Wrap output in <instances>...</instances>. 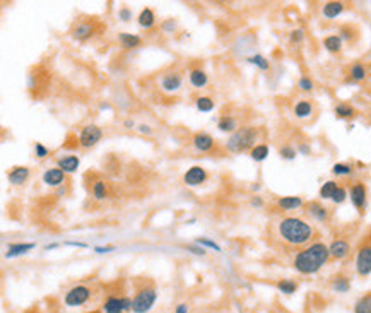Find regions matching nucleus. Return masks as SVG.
Instances as JSON below:
<instances>
[{
	"label": "nucleus",
	"instance_id": "1",
	"mask_svg": "<svg viewBox=\"0 0 371 313\" xmlns=\"http://www.w3.org/2000/svg\"><path fill=\"white\" fill-rule=\"evenodd\" d=\"M332 259L329 252V247L322 241H317V243L308 245L306 248H303L301 252L296 253L294 260H292V266L294 269L299 272V274H317L329 260Z\"/></svg>",
	"mask_w": 371,
	"mask_h": 313
},
{
	"label": "nucleus",
	"instance_id": "2",
	"mask_svg": "<svg viewBox=\"0 0 371 313\" xmlns=\"http://www.w3.org/2000/svg\"><path fill=\"white\" fill-rule=\"evenodd\" d=\"M277 231H279V236L283 238L286 243L292 245V247L306 245L313 238L315 233L313 226L310 223H306L301 218H294V216L281 219L279 224H277Z\"/></svg>",
	"mask_w": 371,
	"mask_h": 313
},
{
	"label": "nucleus",
	"instance_id": "3",
	"mask_svg": "<svg viewBox=\"0 0 371 313\" xmlns=\"http://www.w3.org/2000/svg\"><path fill=\"white\" fill-rule=\"evenodd\" d=\"M258 140V129L255 127H241V129L236 130L235 134L228 137V142H226V149L233 154H241V152L251 151L255 146H257Z\"/></svg>",
	"mask_w": 371,
	"mask_h": 313
},
{
	"label": "nucleus",
	"instance_id": "4",
	"mask_svg": "<svg viewBox=\"0 0 371 313\" xmlns=\"http://www.w3.org/2000/svg\"><path fill=\"white\" fill-rule=\"evenodd\" d=\"M156 301H158V291L153 286H146L140 288L133 296L132 313H149L154 308Z\"/></svg>",
	"mask_w": 371,
	"mask_h": 313
},
{
	"label": "nucleus",
	"instance_id": "5",
	"mask_svg": "<svg viewBox=\"0 0 371 313\" xmlns=\"http://www.w3.org/2000/svg\"><path fill=\"white\" fill-rule=\"evenodd\" d=\"M92 296V289L86 284H77L70 288L64 296V305L69 308H77L86 305Z\"/></svg>",
	"mask_w": 371,
	"mask_h": 313
},
{
	"label": "nucleus",
	"instance_id": "6",
	"mask_svg": "<svg viewBox=\"0 0 371 313\" xmlns=\"http://www.w3.org/2000/svg\"><path fill=\"white\" fill-rule=\"evenodd\" d=\"M103 139V129L94 124L82 127L79 134V147L81 149H92L99 140Z\"/></svg>",
	"mask_w": 371,
	"mask_h": 313
},
{
	"label": "nucleus",
	"instance_id": "7",
	"mask_svg": "<svg viewBox=\"0 0 371 313\" xmlns=\"http://www.w3.org/2000/svg\"><path fill=\"white\" fill-rule=\"evenodd\" d=\"M356 272L361 277L371 275V245H363L356 253Z\"/></svg>",
	"mask_w": 371,
	"mask_h": 313
},
{
	"label": "nucleus",
	"instance_id": "8",
	"mask_svg": "<svg viewBox=\"0 0 371 313\" xmlns=\"http://www.w3.org/2000/svg\"><path fill=\"white\" fill-rule=\"evenodd\" d=\"M349 199L351 204L358 209L359 212H365L366 204H368V190H366L363 181H356L349 188Z\"/></svg>",
	"mask_w": 371,
	"mask_h": 313
},
{
	"label": "nucleus",
	"instance_id": "9",
	"mask_svg": "<svg viewBox=\"0 0 371 313\" xmlns=\"http://www.w3.org/2000/svg\"><path fill=\"white\" fill-rule=\"evenodd\" d=\"M41 180H43V183L46 185V187L58 188V187H62V185H65L67 175L58 166H53V168H48V170H44Z\"/></svg>",
	"mask_w": 371,
	"mask_h": 313
},
{
	"label": "nucleus",
	"instance_id": "10",
	"mask_svg": "<svg viewBox=\"0 0 371 313\" xmlns=\"http://www.w3.org/2000/svg\"><path fill=\"white\" fill-rule=\"evenodd\" d=\"M159 86H161V89L165 92H169V94L176 92V91H180V88L183 86V76H181L180 72H168L161 77Z\"/></svg>",
	"mask_w": 371,
	"mask_h": 313
},
{
	"label": "nucleus",
	"instance_id": "11",
	"mask_svg": "<svg viewBox=\"0 0 371 313\" xmlns=\"http://www.w3.org/2000/svg\"><path fill=\"white\" fill-rule=\"evenodd\" d=\"M207 171L202 166H192L190 170H187V173L183 175V181L187 187H199V185L206 183L207 180Z\"/></svg>",
	"mask_w": 371,
	"mask_h": 313
},
{
	"label": "nucleus",
	"instance_id": "12",
	"mask_svg": "<svg viewBox=\"0 0 371 313\" xmlns=\"http://www.w3.org/2000/svg\"><path fill=\"white\" fill-rule=\"evenodd\" d=\"M29 177H31V170H29L28 166H14L12 170L7 173V180H9V183L14 185V187L24 185L26 181L29 180Z\"/></svg>",
	"mask_w": 371,
	"mask_h": 313
},
{
	"label": "nucleus",
	"instance_id": "13",
	"mask_svg": "<svg viewBox=\"0 0 371 313\" xmlns=\"http://www.w3.org/2000/svg\"><path fill=\"white\" fill-rule=\"evenodd\" d=\"M306 214L310 216L313 221H318V223H327L329 218H330V211L327 207L324 206V204L320 202H308L306 204Z\"/></svg>",
	"mask_w": 371,
	"mask_h": 313
},
{
	"label": "nucleus",
	"instance_id": "14",
	"mask_svg": "<svg viewBox=\"0 0 371 313\" xmlns=\"http://www.w3.org/2000/svg\"><path fill=\"white\" fill-rule=\"evenodd\" d=\"M329 252H330V257L335 260H344L349 257L351 253V245L349 241L346 240H333L332 243L329 245Z\"/></svg>",
	"mask_w": 371,
	"mask_h": 313
},
{
	"label": "nucleus",
	"instance_id": "15",
	"mask_svg": "<svg viewBox=\"0 0 371 313\" xmlns=\"http://www.w3.org/2000/svg\"><path fill=\"white\" fill-rule=\"evenodd\" d=\"M192 144H194L197 152H210L214 149V139H212V135L207 132L195 134L194 139H192Z\"/></svg>",
	"mask_w": 371,
	"mask_h": 313
},
{
	"label": "nucleus",
	"instance_id": "16",
	"mask_svg": "<svg viewBox=\"0 0 371 313\" xmlns=\"http://www.w3.org/2000/svg\"><path fill=\"white\" fill-rule=\"evenodd\" d=\"M57 166L60 168L65 175L76 173L81 166V159H79V156H76V154H65V156L57 158Z\"/></svg>",
	"mask_w": 371,
	"mask_h": 313
},
{
	"label": "nucleus",
	"instance_id": "17",
	"mask_svg": "<svg viewBox=\"0 0 371 313\" xmlns=\"http://www.w3.org/2000/svg\"><path fill=\"white\" fill-rule=\"evenodd\" d=\"M35 248L36 243H22V241H19V243H9L5 250V259H16V257L26 255V253L35 250Z\"/></svg>",
	"mask_w": 371,
	"mask_h": 313
},
{
	"label": "nucleus",
	"instance_id": "18",
	"mask_svg": "<svg viewBox=\"0 0 371 313\" xmlns=\"http://www.w3.org/2000/svg\"><path fill=\"white\" fill-rule=\"evenodd\" d=\"M94 35V24L92 22H79L76 28L72 29V38L76 42H87Z\"/></svg>",
	"mask_w": 371,
	"mask_h": 313
},
{
	"label": "nucleus",
	"instance_id": "19",
	"mask_svg": "<svg viewBox=\"0 0 371 313\" xmlns=\"http://www.w3.org/2000/svg\"><path fill=\"white\" fill-rule=\"evenodd\" d=\"M103 312L105 313H125L124 307V296H117V294H110L103 303Z\"/></svg>",
	"mask_w": 371,
	"mask_h": 313
},
{
	"label": "nucleus",
	"instance_id": "20",
	"mask_svg": "<svg viewBox=\"0 0 371 313\" xmlns=\"http://www.w3.org/2000/svg\"><path fill=\"white\" fill-rule=\"evenodd\" d=\"M137 24H139L140 29H146V31H149V29H153L156 26V14L153 9H149V7H146V9L140 10V14L137 16Z\"/></svg>",
	"mask_w": 371,
	"mask_h": 313
},
{
	"label": "nucleus",
	"instance_id": "21",
	"mask_svg": "<svg viewBox=\"0 0 371 313\" xmlns=\"http://www.w3.org/2000/svg\"><path fill=\"white\" fill-rule=\"evenodd\" d=\"M118 42H120V46L125 48V50H137L142 45V38L139 35H133V33H120Z\"/></svg>",
	"mask_w": 371,
	"mask_h": 313
},
{
	"label": "nucleus",
	"instance_id": "22",
	"mask_svg": "<svg viewBox=\"0 0 371 313\" xmlns=\"http://www.w3.org/2000/svg\"><path fill=\"white\" fill-rule=\"evenodd\" d=\"M303 206H305V200L296 195L279 197V199H277V207L283 209V211H294V209H299Z\"/></svg>",
	"mask_w": 371,
	"mask_h": 313
},
{
	"label": "nucleus",
	"instance_id": "23",
	"mask_svg": "<svg viewBox=\"0 0 371 313\" xmlns=\"http://www.w3.org/2000/svg\"><path fill=\"white\" fill-rule=\"evenodd\" d=\"M330 288H332L333 293L346 294L351 291V279L344 274H337L335 277L332 279V282H330Z\"/></svg>",
	"mask_w": 371,
	"mask_h": 313
},
{
	"label": "nucleus",
	"instance_id": "24",
	"mask_svg": "<svg viewBox=\"0 0 371 313\" xmlns=\"http://www.w3.org/2000/svg\"><path fill=\"white\" fill-rule=\"evenodd\" d=\"M344 9H346L344 2H327L322 7V14L327 19H335V17H339L344 12Z\"/></svg>",
	"mask_w": 371,
	"mask_h": 313
},
{
	"label": "nucleus",
	"instance_id": "25",
	"mask_svg": "<svg viewBox=\"0 0 371 313\" xmlns=\"http://www.w3.org/2000/svg\"><path fill=\"white\" fill-rule=\"evenodd\" d=\"M292 111H294L296 118L305 120V118H310L311 115H313V104H311V101H308V99H299V101L294 104Z\"/></svg>",
	"mask_w": 371,
	"mask_h": 313
},
{
	"label": "nucleus",
	"instance_id": "26",
	"mask_svg": "<svg viewBox=\"0 0 371 313\" xmlns=\"http://www.w3.org/2000/svg\"><path fill=\"white\" fill-rule=\"evenodd\" d=\"M188 81H190V84L194 86V88L202 89L209 84V76L206 74V70L194 69V70H190V74H188Z\"/></svg>",
	"mask_w": 371,
	"mask_h": 313
},
{
	"label": "nucleus",
	"instance_id": "27",
	"mask_svg": "<svg viewBox=\"0 0 371 313\" xmlns=\"http://www.w3.org/2000/svg\"><path fill=\"white\" fill-rule=\"evenodd\" d=\"M349 79L352 83H363V81L368 79V69H366L365 63L361 62L352 63L349 69Z\"/></svg>",
	"mask_w": 371,
	"mask_h": 313
},
{
	"label": "nucleus",
	"instance_id": "28",
	"mask_svg": "<svg viewBox=\"0 0 371 313\" xmlns=\"http://www.w3.org/2000/svg\"><path fill=\"white\" fill-rule=\"evenodd\" d=\"M217 129H219V132L235 134L236 130H238V122H236V118L231 117V115H222L217 120Z\"/></svg>",
	"mask_w": 371,
	"mask_h": 313
},
{
	"label": "nucleus",
	"instance_id": "29",
	"mask_svg": "<svg viewBox=\"0 0 371 313\" xmlns=\"http://www.w3.org/2000/svg\"><path fill=\"white\" fill-rule=\"evenodd\" d=\"M333 113H335V117L340 118V120H351V118L356 117V108L351 106L349 103H339L333 108Z\"/></svg>",
	"mask_w": 371,
	"mask_h": 313
},
{
	"label": "nucleus",
	"instance_id": "30",
	"mask_svg": "<svg viewBox=\"0 0 371 313\" xmlns=\"http://www.w3.org/2000/svg\"><path fill=\"white\" fill-rule=\"evenodd\" d=\"M342 38H340L339 35H330V36H325L324 38V48L330 53H339V51H342Z\"/></svg>",
	"mask_w": 371,
	"mask_h": 313
},
{
	"label": "nucleus",
	"instance_id": "31",
	"mask_svg": "<svg viewBox=\"0 0 371 313\" xmlns=\"http://www.w3.org/2000/svg\"><path fill=\"white\" fill-rule=\"evenodd\" d=\"M276 288L279 289V293L286 294V296H291V294L298 291V282L292 281V279H281V281H277Z\"/></svg>",
	"mask_w": 371,
	"mask_h": 313
},
{
	"label": "nucleus",
	"instance_id": "32",
	"mask_svg": "<svg viewBox=\"0 0 371 313\" xmlns=\"http://www.w3.org/2000/svg\"><path fill=\"white\" fill-rule=\"evenodd\" d=\"M269 152H270V149L267 144H257V146L250 151V158L253 159L255 163H262L269 158Z\"/></svg>",
	"mask_w": 371,
	"mask_h": 313
},
{
	"label": "nucleus",
	"instance_id": "33",
	"mask_svg": "<svg viewBox=\"0 0 371 313\" xmlns=\"http://www.w3.org/2000/svg\"><path fill=\"white\" fill-rule=\"evenodd\" d=\"M337 188H339V183H337L335 180H329V181H325V183L320 187V192H318V195H320L322 200H330V199H332L333 193H335Z\"/></svg>",
	"mask_w": 371,
	"mask_h": 313
},
{
	"label": "nucleus",
	"instance_id": "34",
	"mask_svg": "<svg viewBox=\"0 0 371 313\" xmlns=\"http://www.w3.org/2000/svg\"><path fill=\"white\" fill-rule=\"evenodd\" d=\"M195 106L199 111H202V113H210V111L214 110V106H216V103H214L212 98H209V96H199V98L195 99Z\"/></svg>",
	"mask_w": 371,
	"mask_h": 313
},
{
	"label": "nucleus",
	"instance_id": "35",
	"mask_svg": "<svg viewBox=\"0 0 371 313\" xmlns=\"http://www.w3.org/2000/svg\"><path fill=\"white\" fill-rule=\"evenodd\" d=\"M354 313H371V293L365 294L356 301Z\"/></svg>",
	"mask_w": 371,
	"mask_h": 313
},
{
	"label": "nucleus",
	"instance_id": "36",
	"mask_svg": "<svg viewBox=\"0 0 371 313\" xmlns=\"http://www.w3.org/2000/svg\"><path fill=\"white\" fill-rule=\"evenodd\" d=\"M247 62L251 63V65H255L257 69L263 70V72L270 69L269 60H267V58L263 57V55H260V53H255V55H250V57H247Z\"/></svg>",
	"mask_w": 371,
	"mask_h": 313
},
{
	"label": "nucleus",
	"instance_id": "37",
	"mask_svg": "<svg viewBox=\"0 0 371 313\" xmlns=\"http://www.w3.org/2000/svg\"><path fill=\"white\" fill-rule=\"evenodd\" d=\"M332 173L335 177H352L354 175V168L347 165V163H335L332 166Z\"/></svg>",
	"mask_w": 371,
	"mask_h": 313
},
{
	"label": "nucleus",
	"instance_id": "38",
	"mask_svg": "<svg viewBox=\"0 0 371 313\" xmlns=\"http://www.w3.org/2000/svg\"><path fill=\"white\" fill-rule=\"evenodd\" d=\"M92 197H94L96 200H105L106 197H108V188H106L105 181L99 180L92 185Z\"/></svg>",
	"mask_w": 371,
	"mask_h": 313
},
{
	"label": "nucleus",
	"instance_id": "39",
	"mask_svg": "<svg viewBox=\"0 0 371 313\" xmlns=\"http://www.w3.org/2000/svg\"><path fill=\"white\" fill-rule=\"evenodd\" d=\"M279 156L284 161H294L296 156H298V149L294 146H291V144H286V146L279 149Z\"/></svg>",
	"mask_w": 371,
	"mask_h": 313
},
{
	"label": "nucleus",
	"instance_id": "40",
	"mask_svg": "<svg viewBox=\"0 0 371 313\" xmlns=\"http://www.w3.org/2000/svg\"><path fill=\"white\" fill-rule=\"evenodd\" d=\"M347 197H349V192L346 190V187H340L339 185V188L335 190V193L332 195V202L335 204V206H339V204H344L347 200Z\"/></svg>",
	"mask_w": 371,
	"mask_h": 313
},
{
	"label": "nucleus",
	"instance_id": "41",
	"mask_svg": "<svg viewBox=\"0 0 371 313\" xmlns=\"http://www.w3.org/2000/svg\"><path fill=\"white\" fill-rule=\"evenodd\" d=\"M195 243H197V245H200V247H204V248H206V250H207V248H209V250H214V252H221V247H219V245H217L214 240H210V238H206V236L197 238V240H195Z\"/></svg>",
	"mask_w": 371,
	"mask_h": 313
},
{
	"label": "nucleus",
	"instance_id": "42",
	"mask_svg": "<svg viewBox=\"0 0 371 313\" xmlns=\"http://www.w3.org/2000/svg\"><path fill=\"white\" fill-rule=\"evenodd\" d=\"M298 88L305 92H311L315 89V84L308 76H303V77H299V81H298Z\"/></svg>",
	"mask_w": 371,
	"mask_h": 313
},
{
	"label": "nucleus",
	"instance_id": "43",
	"mask_svg": "<svg viewBox=\"0 0 371 313\" xmlns=\"http://www.w3.org/2000/svg\"><path fill=\"white\" fill-rule=\"evenodd\" d=\"M303 40H305V31H303L301 28L292 29V31L289 33V42H291L292 45H299V43H303Z\"/></svg>",
	"mask_w": 371,
	"mask_h": 313
},
{
	"label": "nucleus",
	"instance_id": "44",
	"mask_svg": "<svg viewBox=\"0 0 371 313\" xmlns=\"http://www.w3.org/2000/svg\"><path fill=\"white\" fill-rule=\"evenodd\" d=\"M176 21L175 19H166V21H163L161 22V31L165 33V35H171V33H175L176 31Z\"/></svg>",
	"mask_w": 371,
	"mask_h": 313
},
{
	"label": "nucleus",
	"instance_id": "45",
	"mask_svg": "<svg viewBox=\"0 0 371 313\" xmlns=\"http://www.w3.org/2000/svg\"><path fill=\"white\" fill-rule=\"evenodd\" d=\"M35 156L38 159H46L48 156H50V149H48L44 144L41 142H36L35 144Z\"/></svg>",
	"mask_w": 371,
	"mask_h": 313
},
{
	"label": "nucleus",
	"instance_id": "46",
	"mask_svg": "<svg viewBox=\"0 0 371 313\" xmlns=\"http://www.w3.org/2000/svg\"><path fill=\"white\" fill-rule=\"evenodd\" d=\"M132 17H133V14H132L130 7H127V5L120 7V10H118V19H120L122 22H130Z\"/></svg>",
	"mask_w": 371,
	"mask_h": 313
},
{
	"label": "nucleus",
	"instance_id": "47",
	"mask_svg": "<svg viewBox=\"0 0 371 313\" xmlns=\"http://www.w3.org/2000/svg\"><path fill=\"white\" fill-rule=\"evenodd\" d=\"M340 33V38H342V42H351L352 36H354V29L351 28V26H342V28L339 29Z\"/></svg>",
	"mask_w": 371,
	"mask_h": 313
},
{
	"label": "nucleus",
	"instance_id": "48",
	"mask_svg": "<svg viewBox=\"0 0 371 313\" xmlns=\"http://www.w3.org/2000/svg\"><path fill=\"white\" fill-rule=\"evenodd\" d=\"M187 250L188 252H192L194 255H199V257H206V248L204 247H200V245H197V243H194V245H187Z\"/></svg>",
	"mask_w": 371,
	"mask_h": 313
},
{
	"label": "nucleus",
	"instance_id": "49",
	"mask_svg": "<svg viewBox=\"0 0 371 313\" xmlns=\"http://www.w3.org/2000/svg\"><path fill=\"white\" fill-rule=\"evenodd\" d=\"M298 154L301 156H310L311 154V146L308 142H299L298 146Z\"/></svg>",
	"mask_w": 371,
	"mask_h": 313
},
{
	"label": "nucleus",
	"instance_id": "50",
	"mask_svg": "<svg viewBox=\"0 0 371 313\" xmlns=\"http://www.w3.org/2000/svg\"><path fill=\"white\" fill-rule=\"evenodd\" d=\"M250 206L255 207V209H262L263 207V199L260 195H253L250 199Z\"/></svg>",
	"mask_w": 371,
	"mask_h": 313
},
{
	"label": "nucleus",
	"instance_id": "51",
	"mask_svg": "<svg viewBox=\"0 0 371 313\" xmlns=\"http://www.w3.org/2000/svg\"><path fill=\"white\" fill-rule=\"evenodd\" d=\"M117 248L113 247V245H105V247H94V252L96 253H101V255H105V253H111L115 252Z\"/></svg>",
	"mask_w": 371,
	"mask_h": 313
},
{
	"label": "nucleus",
	"instance_id": "52",
	"mask_svg": "<svg viewBox=\"0 0 371 313\" xmlns=\"http://www.w3.org/2000/svg\"><path fill=\"white\" fill-rule=\"evenodd\" d=\"M137 130H139V134H142V135H153V127L151 125H146V124H142V125H139L137 127Z\"/></svg>",
	"mask_w": 371,
	"mask_h": 313
},
{
	"label": "nucleus",
	"instance_id": "53",
	"mask_svg": "<svg viewBox=\"0 0 371 313\" xmlns=\"http://www.w3.org/2000/svg\"><path fill=\"white\" fill-rule=\"evenodd\" d=\"M67 247H76V248H87V243H82V241H65Z\"/></svg>",
	"mask_w": 371,
	"mask_h": 313
},
{
	"label": "nucleus",
	"instance_id": "54",
	"mask_svg": "<svg viewBox=\"0 0 371 313\" xmlns=\"http://www.w3.org/2000/svg\"><path fill=\"white\" fill-rule=\"evenodd\" d=\"M188 310H190V307H188L187 303H180L175 308V313H188Z\"/></svg>",
	"mask_w": 371,
	"mask_h": 313
},
{
	"label": "nucleus",
	"instance_id": "55",
	"mask_svg": "<svg viewBox=\"0 0 371 313\" xmlns=\"http://www.w3.org/2000/svg\"><path fill=\"white\" fill-rule=\"evenodd\" d=\"M124 127H125V129H128V130H132V129H135V122H133L132 118H125Z\"/></svg>",
	"mask_w": 371,
	"mask_h": 313
},
{
	"label": "nucleus",
	"instance_id": "56",
	"mask_svg": "<svg viewBox=\"0 0 371 313\" xmlns=\"http://www.w3.org/2000/svg\"><path fill=\"white\" fill-rule=\"evenodd\" d=\"M57 195H58V197H65V195H67V188H65V185H62V187H58V188H57Z\"/></svg>",
	"mask_w": 371,
	"mask_h": 313
},
{
	"label": "nucleus",
	"instance_id": "57",
	"mask_svg": "<svg viewBox=\"0 0 371 313\" xmlns=\"http://www.w3.org/2000/svg\"><path fill=\"white\" fill-rule=\"evenodd\" d=\"M58 247H60V245H58V243H50V245H46V247H44V252L55 250V248H58Z\"/></svg>",
	"mask_w": 371,
	"mask_h": 313
},
{
	"label": "nucleus",
	"instance_id": "58",
	"mask_svg": "<svg viewBox=\"0 0 371 313\" xmlns=\"http://www.w3.org/2000/svg\"><path fill=\"white\" fill-rule=\"evenodd\" d=\"M99 110H111L110 103H101V104H99Z\"/></svg>",
	"mask_w": 371,
	"mask_h": 313
},
{
	"label": "nucleus",
	"instance_id": "59",
	"mask_svg": "<svg viewBox=\"0 0 371 313\" xmlns=\"http://www.w3.org/2000/svg\"><path fill=\"white\" fill-rule=\"evenodd\" d=\"M251 190H253V192H258V190H260V183H253L251 185Z\"/></svg>",
	"mask_w": 371,
	"mask_h": 313
},
{
	"label": "nucleus",
	"instance_id": "60",
	"mask_svg": "<svg viewBox=\"0 0 371 313\" xmlns=\"http://www.w3.org/2000/svg\"><path fill=\"white\" fill-rule=\"evenodd\" d=\"M188 224H194V223H195V218H190V219H188Z\"/></svg>",
	"mask_w": 371,
	"mask_h": 313
},
{
	"label": "nucleus",
	"instance_id": "61",
	"mask_svg": "<svg viewBox=\"0 0 371 313\" xmlns=\"http://www.w3.org/2000/svg\"><path fill=\"white\" fill-rule=\"evenodd\" d=\"M87 313H101L99 310H92V312H87Z\"/></svg>",
	"mask_w": 371,
	"mask_h": 313
}]
</instances>
